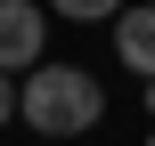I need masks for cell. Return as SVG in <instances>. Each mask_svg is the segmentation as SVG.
<instances>
[{"label":"cell","instance_id":"obj_1","mask_svg":"<svg viewBox=\"0 0 155 146\" xmlns=\"http://www.w3.org/2000/svg\"><path fill=\"white\" fill-rule=\"evenodd\" d=\"M16 114H25V130H41V138H82V130H98L106 89H98V73H82V65H41V73H25Z\"/></svg>","mask_w":155,"mask_h":146},{"label":"cell","instance_id":"obj_2","mask_svg":"<svg viewBox=\"0 0 155 146\" xmlns=\"http://www.w3.org/2000/svg\"><path fill=\"white\" fill-rule=\"evenodd\" d=\"M49 49V16L33 0H0V73H41Z\"/></svg>","mask_w":155,"mask_h":146},{"label":"cell","instance_id":"obj_3","mask_svg":"<svg viewBox=\"0 0 155 146\" xmlns=\"http://www.w3.org/2000/svg\"><path fill=\"white\" fill-rule=\"evenodd\" d=\"M114 57H123L139 81H155V8H147V0L114 16Z\"/></svg>","mask_w":155,"mask_h":146},{"label":"cell","instance_id":"obj_4","mask_svg":"<svg viewBox=\"0 0 155 146\" xmlns=\"http://www.w3.org/2000/svg\"><path fill=\"white\" fill-rule=\"evenodd\" d=\"M57 16H74V24H90V16H123V0H49Z\"/></svg>","mask_w":155,"mask_h":146},{"label":"cell","instance_id":"obj_5","mask_svg":"<svg viewBox=\"0 0 155 146\" xmlns=\"http://www.w3.org/2000/svg\"><path fill=\"white\" fill-rule=\"evenodd\" d=\"M8 114H16V89H8V73H0V130H8Z\"/></svg>","mask_w":155,"mask_h":146},{"label":"cell","instance_id":"obj_6","mask_svg":"<svg viewBox=\"0 0 155 146\" xmlns=\"http://www.w3.org/2000/svg\"><path fill=\"white\" fill-rule=\"evenodd\" d=\"M147 114H155V81H147Z\"/></svg>","mask_w":155,"mask_h":146},{"label":"cell","instance_id":"obj_7","mask_svg":"<svg viewBox=\"0 0 155 146\" xmlns=\"http://www.w3.org/2000/svg\"><path fill=\"white\" fill-rule=\"evenodd\" d=\"M147 146H155V130H147Z\"/></svg>","mask_w":155,"mask_h":146},{"label":"cell","instance_id":"obj_8","mask_svg":"<svg viewBox=\"0 0 155 146\" xmlns=\"http://www.w3.org/2000/svg\"><path fill=\"white\" fill-rule=\"evenodd\" d=\"M147 8H155V0H147Z\"/></svg>","mask_w":155,"mask_h":146}]
</instances>
